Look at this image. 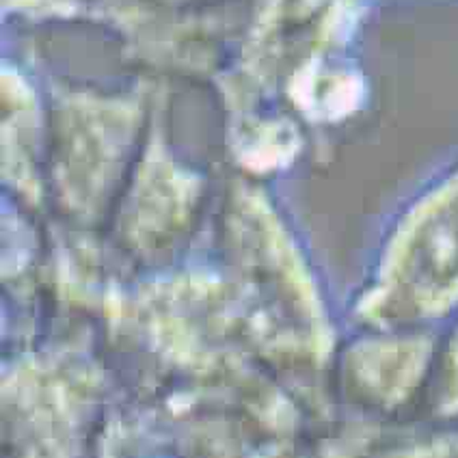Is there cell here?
Returning <instances> with one entry per match:
<instances>
[{"mask_svg": "<svg viewBox=\"0 0 458 458\" xmlns=\"http://www.w3.org/2000/svg\"><path fill=\"white\" fill-rule=\"evenodd\" d=\"M458 305V174L430 192L395 233L366 311L424 320Z\"/></svg>", "mask_w": 458, "mask_h": 458, "instance_id": "1", "label": "cell"}, {"mask_svg": "<svg viewBox=\"0 0 458 458\" xmlns=\"http://www.w3.org/2000/svg\"><path fill=\"white\" fill-rule=\"evenodd\" d=\"M441 404L445 411H456L458 413V333L452 340L450 352H447V377Z\"/></svg>", "mask_w": 458, "mask_h": 458, "instance_id": "2", "label": "cell"}]
</instances>
